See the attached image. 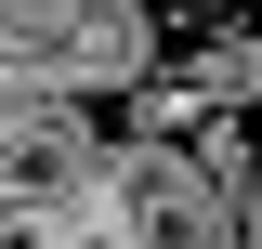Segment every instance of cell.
I'll list each match as a JSON object with an SVG mask.
<instances>
[{"mask_svg": "<svg viewBox=\"0 0 262 249\" xmlns=\"http://www.w3.org/2000/svg\"><path fill=\"white\" fill-rule=\"evenodd\" d=\"M53 249H131V236H118V223H105V210H79V223H66Z\"/></svg>", "mask_w": 262, "mask_h": 249, "instance_id": "cell-1", "label": "cell"}]
</instances>
